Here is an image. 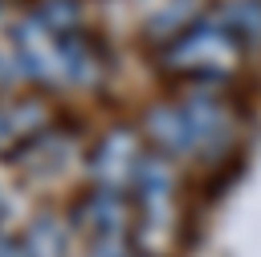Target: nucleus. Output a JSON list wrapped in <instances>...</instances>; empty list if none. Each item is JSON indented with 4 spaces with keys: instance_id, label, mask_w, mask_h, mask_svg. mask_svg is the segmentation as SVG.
<instances>
[{
    "instance_id": "1",
    "label": "nucleus",
    "mask_w": 261,
    "mask_h": 257,
    "mask_svg": "<svg viewBox=\"0 0 261 257\" xmlns=\"http://www.w3.org/2000/svg\"><path fill=\"white\" fill-rule=\"evenodd\" d=\"M238 60H242V40L218 24L186 28L166 44V64L174 71H190V75H226Z\"/></svg>"
},
{
    "instance_id": "2",
    "label": "nucleus",
    "mask_w": 261,
    "mask_h": 257,
    "mask_svg": "<svg viewBox=\"0 0 261 257\" xmlns=\"http://www.w3.org/2000/svg\"><path fill=\"white\" fill-rule=\"evenodd\" d=\"M143 146L135 139V131L130 127H115L107 131L99 146L91 150V162H87V170L91 178L99 182V190H115V194H127L135 174H139V166H143Z\"/></svg>"
},
{
    "instance_id": "3",
    "label": "nucleus",
    "mask_w": 261,
    "mask_h": 257,
    "mask_svg": "<svg viewBox=\"0 0 261 257\" xmlns=\"http://www.w3.org/2000/svg\"><path fill=\"white\" fill-rule=\"evenodd\" d=\"M12 44H16V64L24 67L32 80H40V83H64L67 80L64 36H56L51 28H44L36 16L16 24Z\"/></svg>"
},
{
    "instance_id": "4",
    "label": "nucleus",
    "mask_w": 261,
    "mask_h": 257,
    "mask_svg": "<svg viewBox=\"0 0 261 257\" xmlns=\"http://www.w3.org/2000/svg\"><path fill=\"white\" fill-rule=\"evenodd\" d=\"M71 222L80 225V229H91L95 241H103V238H127L130 206H127V198H123V194L99 190V186H95L91 194H83L80 202H75Z\"/></svg>"
},
{
    "instance_id": "5",
    "label": "nucleus",
    "mask_w": 261,
    "mask_h": 257,
    "mask_svg": "<svg viewBox=\"0 0 261 257\" xmlns=\"http://www.w3.org/2000/svg\"><path fill=\"white\" fill-rule=\"evenodd\" d=\"M170 190H174L170 162L147 155L143 166H139V174H135V182H130V198H135V206L143 210V218H163L166 202H170Z\"/></svg>"
},
{
    "instance_id": "6",
    "label": "nucleus",
    "mask_w": 261,
    "mask_h": 257,
    "mask_svg": "<svg viewBox=\"0 0 261 257\" xmlns=\"http://www.w3.org/2000/svg\"><path fill=\"white\" fill-rule=\"evenodd\" d=\"M190 135H194V150H218L229 139V111L222 107V99L210 95H194L182 103Z\"/></svg>"
},
{
    "instance_id": "7",
    "label": "nucleus",
    "mask_w": 261,
    "mask_h": 257,
    "mask_svg": "<svg viewBox=\"0 0 261 257\" xmlns=\"http://www.w3.org/2000/svg\"><path fill=\"white\" fill-rule=\"evenodd\" d=\"M147 135L163 150H194V135H190V123H186V111L182 107H150L147 111Z\"/></svg>"
},
{
    "instance_id": "8",
    "label": "nucleus",
    "mask_w": 261,
    "mask_h": 257,
    "mask_svg": "<svg viewBox=\"0 0 261 257\" xmlns=\"http://www.w3.org/2000/svg\"><path fill=\"white\" fill-rule=\"evenodd\" d=\"M24 257H67V225L56 214H36L24 238H20Z\"/></svg>"
},
{
    "instance_id": "9",
    "label": "nucleus",
    "mask_w": 261,
    "mask_h": 257,
    "mask_svg": "<svg viewBox=\"0 0 261 257\" xmlns=\"http://www.w3.org/2000/svg\"><path fill=\"white\" fill-rule=\"evenodd\" d=\"M64 60H67V83H95L99 71H103L99 48L83 32L64 36Z\"/></svg>"
},
{
    "instance_id": "10",
    "label": "nucleus",
    "mask_w": 261,
    "mask_h": 257,
    "mask_svg": "<svg viewBox=\"0 0 261 257\" xmlns=\"http://www.w3.org/2000/svg\"><path fill=\"white\" fill-rule=\"evenodd\" d=\"M222 28H229L242 44L261 36V0H229L222 8Z\"/></svg>"
},
{
    "instance_id": "11",
    "label": "nucleus",
    "mask_w": 261,
    "mask_h": 257,
    "mask_svg": "<svg viewBox=\"0 0 261 257\" xmlns=\"http://www.w3.org/2000/svg\"><path fill=\"white\" fill-rule=\"evenodd\" d=\"M36 20H40L44 28H51L56 36L80 32V12H75V0H44V4H40V12H36Z\"/></svg>"
},
{
    "instance_id": "12",
    "label": "nucleus",
    "mask_w": 261,
    "mask_h": 257,
    "mask_svg": "<svg viewBox=\"0 0 261 257\" xmlns=\"http://www.w3.org/2000/svg\"><path fill=\"white\" fill-rule=\"evenodd\" d=\"M198 12V0H170V8L166 12H159V16L150 20V32H163V36H170L174 28H182L186 20Z\"/></svg>"
},
{
    "instance_id": "13",
    "label": "nucleus",
    "mask_w": 261,
    "mask_h": 257,
    "mask_svg": "<svg viewBox=\"0 0 261 257\" xmlns=\"http://www.w3.org/2000/svg\"><path fill=\"white\" fill-rule=\"evenodd\" d=\"M0 257H24V249H20L16 241H8V238H0Z\"/></svg>"
},
{
    "instance_id": "14",
    "label": "nucleus",
    "mask_w": 261,
    "mask_h": 257,
    "mask_svg": "<svg viewBox=\"0 0 261 257\" xmlns=\"http://www.w3.org/2000/svg\"><path fill=\"white\" fill-rule=\"evenodd\" d=\"M8 135H12V127H8V111H4V107H0V143H4V139H8Z\"/></svg>"
}]
</instances>
